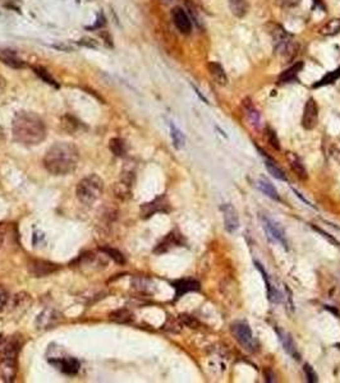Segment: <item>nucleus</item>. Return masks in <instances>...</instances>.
<instances>
[{"instance_id": "obj_1", "label": "nucleus", "mask_w": 340, "mask_h": 383, "mask_svg": "<svg viewBox=\"0 0 340 383\" xmlns=\"http://www.w3.org/2000/svg\"><path fill=\"white\" fill-rule=\"evenodd\" d=\"M79 161L78 148L69 142L54 143L46 151L44 166L51 175H68L76 170Z\"/></svg>"}, {"instance_id": "obj_2", "label": "nucleus", "mask_w": 340, "mask_h": 383, "mask_svg": "<svg viewBox=\"0 0 340 383\" xmlns=\"http://www.w3.org/2000/svg\"><path fill=\"white\" fill-rule=\"evenodd\" d=\"M14 141L25 146H37L46 138V128L42 119L31 111L17 113L12 124Z\"/></svg>"}, {"instance_id": "obj_3", "label": "nucleus", "mask_w": 340, "mask_h": 383, "mask_svg": "<svg viewBox=\"0 0 340 383\" xmlns=\"http://www.w3.org/2000/svg\"><path fill=\"white\" fill-rule=\"evenodd\" d=\"M22 343L18 336H13L0 345L1 358H0V377L4 382H13L18 369V354Z\"/></svg>"}, {"instance_id": "obj_4", "label": "nucleus", "mask_w": 340, "mask_h": 383, "mask_svg": "<svg viewBox=\"0 0 340 383\" xmlns=\"http://www.w3.org/2000/svg\"><path fill=\"white\" fill-rule=\"evenodd\" d=\"M104 192V182L100 176L96 174L83 178L81 182L77 184L76 195L81 203L86 206H91L98 201Z\"/></svg>"}, {"instance_id": "obj_5", "label": "nucleus", "mask_w": 340, "mask_h": 383, "mask_svg": "<svg viewBox=\"0 0 340 383\" xmlns=\"http://www.w3.org/2000/svg\"><path fill=\"white\" fill-rule=\"evenodd\" d=\"M230 331H232V335H233L234 339L240 344L246 351L248 352H255L257 350V341L253 337V332L251 330V327L247 322H243V320H237L232 324L230 327Z\"/></svg>"}, {"instance_id": "obj_6", "label": "nucleus", "mask_w": 340, "mask_h": 383, "mask_svg": "<svg viewBox=\"0 0 340 383\" xmlns=\"http://www.w3.org/2000/svg\"><path fill=\"white\" fill-rule=\"evenodd\" d=\"M59 266L45 259H31L29 262V273L32 277H45L59 271Z\"/></svg>"}, {"instance_id": "obj_7", "label": "nucleus", "mask_w": 340, "mask_h": 383, "mask_svg": "<svg viewBox=\"0 0 340 383\" xmlns=\"http://www.w3.org/2000/svg\"><path fill=\"white\" fill-rule=\"evenodd\" d=\"M318 123V106L315 98H308L306 102L302 116V127L306 130L315 129Z\"/></svg>"}, {"instance_id": "obj_8", "label": "nucleus", "mask_w": 340, "mask_h": 383, "mask_svg": "<svg viewBox=\"0 0 340 383\" xmlns=\"http://www.w3.org/2000/svg\"><path fill=\"white\" fill-rule=\"evenodd\" d=\"M262 225H264V229L266 230L269 235L272 239H275L277 243H280L284 248L288 249V242H287V235H285V231H284L283 227L280 226V223H277L276 221L271 220L266 216H261Z\"/></svg>"}, {"instance_id": "obj_9", "label": "nucleus", "mask_w": 340, "mask_h": 383, "mask_svg": "<svg viewBox=\"0 0 340 383\" xmlns=\"http://www.w3.org/2000/svg\"><path fill=\"white\" fill-rule=\"evenodd\" d=\"M168 211H169V203H168L167 197L161 195V197L155 198L154 201L142 204L141 217L142 219H148V217L154 216L155 214H159V212H168Z\"/></svg>"}, {"instance_id": "obj_10", "label": "nucleus", "mask_w": 340, "mask_h": 383, "mask_svg": "<svg viewBox=\"0 0 340 383\" xmlns=\"http://www.w3.org/2000/svg\"><path fill=\"white\" fill-rule=\"evenodd\" d=\"M221 212H223L224 219V226L228 232H234L238 227H239V216L238 212L234 208L233 204L224 203L220 207Z\"/></svg>"}, {"instance_id": "obj_11", "label": "nucleus", "mask_w": 340, "mask_h": 383, "mask_svg": "<svg viewBox=\"0 0 340 383\" xmlns=\"http://www.w3.org/2000/svg\"><path fill=\"white\" fill-rule=\"evenodd\" d=\"M171 18H173V22L175 25V27L178 29V31L183 35H188L192 31V23H191V19L187 16V13L180 8V6H175L171 10Z\"/></svg>"}, {"instance_id": "obj_12", "label": "nucleus", "mask_w": 340, "mask_h": 383, "mask_svg": "<svg viewBox=\"0 0 340 383\" xmlns=\"http://www.w3.org/2000/svg\"><path fill=\"white\" fill-rule=\"evenodd\" d=\"M183 244V238L179 232L171 231L169 232L167 236H165L158 245L156 248L154 249V253L156 255H163V253H167L171 248H175V247H180Z\"/></svg>"}, {"instance_id": "obj_13", "label": "nucleus", "mask_w": 340, "mask_h": 383, "mask_svg": "<svg viewBox=\"0 0 340 383\" xmlns=\"http://www.w3.org/2000/svg\"><path fill=\"white\" fill-rule=\"evenodd\" d=\"M51 364L55 368H58L60 372L68 374V376H74L78 373L81 364L76 358H59V359H51Z\"/></svg>"}, {"instance_id": "obj_14", "label": "nucleus", "mask_w": 340, "mask_h": 383, "mask_svg": "<svg viewBox=\"0 0 340 383\" xmlns=\"http://www.w3.org/2000/svg\"><path fill=\"white\" fill-rule=\"evenodd\" d=\"M59 319L60 316L58 312H55L54 309H45L36 318V327L38 330H49V328H53Z\"/></svg>"}, {"instance_id": "obj_15", "label": "nucleus", "mask_w": 340, "mask_h": 383, "mask_svg": "<svg viewBox=\"0 0 340 383\" xmlns=\"http://www.w3.org/2000/svg\"><path fill=\"white\" fill-rule=\"evenodd\" d=\"M171 285L175 289V299H179L180 296H183L187 292L199 291L200 290V283L192 279L178 280V281H174Z\"/></svg>"}, {"instance_id": "obj_16", "label": "nucleus", "mask_w": 340, "mask_h": 383, "mask_svg": "<svg viewBox=\"0 0 340 383\" xmlns=\"http://www.w3.org/2000/svg\"><path fill=\"white\" fill-rule=\"evenodd\" d=\"M276 333L279 340H280L281 345H283L284 350H285L292 358H294L296 360H299V359H301V354H299L298 350H297L296 344H294L293 339H292L289 333L285 332V331L281 330V328H276Z\"/></svg>"}, {"instance_id": "obj_17", "label": "nucleus", "mask_w": 340, "mask_h": 383, "mask_svg": "<svg viewBox=\"0 0 340 383\" xmlns=\"http://www.w3.org/2000/svg\"><path fill=\"white\" fill-rule=\"evenodd\" d=\"M0 62H3L5 65L10 66L13 69H22L26 66L25 62L21 58L17 57L16 53H13L10 50H1L0 49Z\"/></svg>"}, {"instance_id": "obj_18", "label": "nucleus", "mask_w": 340, "mask_h": 383, "mask_svg": "<svg viewBox=\"0 0 340 383\" xmlns=\"http://www.w3.org/2000/svg\"><path fill=\"white\" fill-rule=\"evenodd\" d=\"M255 264H256V268H257V270L262 273V277H264V280H265V284H266V290H268V299H269V300H270V302H272V303H281L283 298H281L280 292L277 291V290L275 289L274 286L271 285L270 280H269V277H268V273H266V271L264 270V267H262V264L258 263L257 261H255Z\"/></svg>"}, {"instance_id": "obj_19", "label": "nucleus", "mask_w": 340, "mask_h": 383, "mask_svg": "<svg viewBox=\"0 0 340 383\" xmlns=\"http://www.w3.org/2000/svg\"><path fill=\"white\" fill-rule=\"evenodd\" d=\"M207 69L211 74L212 79L215 81V83H217L219 86H227L228 85V76L225 70H224L223 66L220 65L216 62H210L207 64Z\"/></svg>"}, {"instance_id": "obj_20", "label": "nucleus", "mask_w": 340, "mask_h": 383, "mask_svg": "<svg viewBox=\"0 0 340 383\" xmlns=\"http://www.w3.org/2000/svg\"><path fill=\"white\" fill-rule=\"evenodd\" d=\"M260 151H261V150H260ZM261 154H262V156L265 157V167H266V170L269 171V174H270L271 176H274L275 179H279V180H283V182H285V180H287V175H285V173H284L283 170L277 166L276 162H275V161L272 160L270 156L265 155L264 151H261Z\"/></svg>"}, {"instance_id": "obj_21", "label": "nucleus", "mask_w": 340, "mask_h": 383, "mask_svg": "<svg viewBox=\"0 0 340 383\" xmlns=\"http://www.w3.org/2000/svg\"><path fill=\"white\" fill-rule=\"evenodd\" d=\"M302 68H303L302 62L293 64L290 68H288V69H285L283 73H281L280 76H279V78H277V81L280 82V83H289V82L294 81V79H297V76H298L299 72L302 70Z\"/></svg>"}, {"instance_id": "obj_22", "label": "nucleus", "mask_w": 340, "mask_h": 383, "mask_svg": "<svg viewBox=\"0 0 340 383\" xmlns=\"http://www.w3.org/2000/svg\"><path fill=\"white\" fill-rule=\"evenodd\" d=\"M109 318H110V320L115 322V323L127 324L131 323L133 320V314L126 308H122V309H117V311L111 312L109 314Z\"/></svg>"}, {"instance_id": "obj_23", "label": "nucleus", "mask_w": 340, "mask_h": 383, "mask_svg": "<svg viewBox=\"0 0 340 383\" xmlns=\"http://www.w3.org/2000/svg\"><path fill=\"white\" fill-rule=\"evenodd\" d=\"M257 188L264 193L265 195H268L269 198L274 199V201H280V197H279V193H277L276 188H275L268 179L261 178V179L257 182Z\"/></svg>"}, {"instance_id": "obj_24", "label": "nucleus", "mask_w": 340, "mask_h": 383, "mask_svg": "<svg viewBox=\"0 0 340 383\" xmlns=\"http://www.w3.org/2000/svg\"><path fill=\"white\" fill-rule=\"evenodd\" d=\"M230 12L238 18H242L248 13V3L247 0H228Z\"/></svg>"}, {"instance_id": "obj_25", "label": "nucleus", "mask_w": 340, "mask_h": 383, "mask_svg": "<svg viewBox=\"0 0 340 383\" xmlns=\"http://www.w3.org/2000/svg\"><path fill=\"white\" fill-rule=\"evenodd\" d=\"M318 33L322 36H335L340 33V18H334L325 23L321 29L318 30Z\"/></svg>"}, {"instance_id": "obj_26", "label": "nucleus", "mask_w": 340, "mask_h": 383, "mask_svg": "<svg viewBox=\"0 0 340 383\" xmlns=\"http://www.w3.org/2000/svg\"><path fill=\"white\" fill-rule=\"evenodd\" d=\"M109 148H110L111 154H114L117 157H124L127 154L126 142L122 138H111L109 142Z\"/></svg>"}, {"instance_id": "obj_27", "label": "nucleus", "mask_w": 340, "mask_h": 383, "mask_svg": "<svg viewBox=\"0 0 340 383\" xmlns=\"http://www.w3.org/2000/svg\"><path fill=\"white\" fill-rule=\"evenodd\" d=\"M290 166H292V170L294 171L297 176H298L301 180H307L308 178V174H307V170H306L305 165L301 162L298 157L293 156L292 157V160H290Z\"/></svg>"}, {"instance_id": "obj_28", "label": "nucleus", "mask_w": 340, "mask_h": 383, "mask_svg": "<svg viewBox=\"0 0 340 383\" xmlns=\"http://www.w3.org/2000/svg\"><path fill=\"white\" fill-rule=\"evenodd\" d=\"M170 135H171V139H173V145L176 150H179L184 146V142H186V138H184V134L180 132L179 129L176 128L174 126L173 123H170Z\"/></svg>"}, {"instance_id": "obj_29", "label": "nucleus", "mask_w": 340, "mask_h": 383, "mask_svg": "<svg viewBox=\"0 0 340 383\" xmlns=\"http://www.w3.org/2000/svg\"><path fill=\"white\" fill-rule=\"evenodd\" d=\"M131 189H132V187L126 184V183L118 182L114 187V193H115V197H118L122 201H126L131 197Z\"/></svg>"}, {"instance_id": "obj_30", "label": "nucleus", "mask_w": 340, "mask_h": 383, "mask_svg": "<svg viewBox=\"0 0 340 383\" xmlns=\"http://www.w3.org/2000/svg\"><path fill=\"white\" fill-rule=\"evenodd\" d=\"M339 78H340V66L339 68H337L335 70H333V72L328 73L326 76H324V78L320 79L317 83H315V85H313V87L317 88V87H324V86L331 85V83L337 82Z\"/></svg>"}, {"instance_id": "obj_31", "label": "nucleus", "mask_w": 340, "mask_h": 383, "mask_svg": "<svg viewBox=\"0 0 340 383\" xmlns=\"http://www.w3.org/2000/svg\"><path fill=\"white\" fill-rule=\"evenodd\" d=\"M32 69H34L36 76H37L38 78H41L45 83L54 86V87H58L57 81H55V79L50 76V73L47 72V70H45L42 66H32Z\"/></svg>"}, {"instance_id": "obj_32", "label": "nucleus", "mask_w": 340, "mask_h": 383, "mask_svg": "<svg viewBox=\"0 0 340 383\" xmlns=\"http://www.w3.org/2000/svg\"><path fill=\"white\" fill-rule=\"evenodd\" d=\"M101 252H104L105 255H109V257H110L114 262H117L118 264H124V262H126V259H124L123 255H122V253H120L119 251H117V249H114V248H102V249H101Z\"/></svg>"}, {"instance_id": "obj_33", "label": "nucleus", "mask_w": 340, "mask_h": 383, "mask_svg": "<svg viewBox=\"0 0 340 383\" xmlns=\"http://www.w3.org/2000/svg\"><path fill=\"white\" fill-rule=\"evenodd\" d=\"M303 372H305L306 378H307V381H308L309 383L318 382L317 373H316L315 369H313V368H312V365H309L308 363H306V364L303 365Z\"/></svg>"}, {"instance_id": "obj_34", "label": "nucleus", "mask_w": 340, "mask_h": 383, "mask_svg": "<svg viewBox=\"0 0 340 383\" xmlns=\"http://www.w3.org/2000/svg\"><path fill=\"white\" fill-rule=\"evenodd\" d=\"M266 139H268V142L270 143V146L274 148V150H276V151L280 150V142H279V139H277L274 130H271L270 128L266 129Z\"/></svg>"}, {"instance_id": "obj_35", "label": "nucleus", "mask_w": 340, "mask_h": 383, "mask_svg": "<svg viewBox=\"0 0 340 383\" xmlns=\"http://www.w3.org/2000/svg\"><path fill=\"white\" fill-rule=\"evenodd\" d=\"M312 227H313V230H316V231H317L318 234H321V235L324 236V238L326 239V240H328L329 243H331V244H334L335 247H339V245H340L339 242H338V240L334 238V236H331L330 234H328V232H326V231H324V230H322L321 227H317V226H315V225H313V226H312Z\"/></svg>"}, {"instance_id": "obj_36", "label": "nucleus", "mask_w": 340, "mask_h": 383, "mask_svg": "<svg viewBox=\"0 0 340 383\" xmlns=\"http://www.w3.org/2000/svg\"><path fill=\"white\" fill-rule=\"evenodd\" d=\"M180 320L188 327H191V328H196V326H199V322L193 317H191V316H187V314H182V316H180Z\"/></svg>"}, {"instance_id": "obj_37", "label": "nucleus", "mask_w": 340, "mask_h": 383, "mask_svg": "<svg viewBox=\"0 0 340 383\" xmlns=\"http://www.w3.org/2000/svg\"><path fill=\"white\" fill-rule=\"evenodd\" d=\"M276 5L283 6V8H292L301 3V0H275Z\"/></svg>"}, {"instance_id": "obj_38", "label": "nucleus", "mask_w": 340, "mask_h": 383, "mask_svg": "<svg viewBox=\"0 0 340 383\" xmlns=\"http://www.w3.org/2000/svg\"><path fill=\"white\" fill-rule=\"evenodd\" d=\"M8 300H9L8 292H6V290L4 289V287H1V286H0V311H1V309L5 307L6 303H8Z\"/></svg>"}, {"instance_id": "obj_39", "label": "nucleus", "mask_w": 340, "mask_h": 383, "mask_svg": "<svg viewBox=\"0 0 340 383\" xmlns=\"http://www.w3.org/2000/svg\"><path fill=\"white\" fill-rule=\"evenodd\" d=\"M293 192H294V193H296V195H297V197H298V198H301V199H302V201L305 202L306 204H308V206H311V207H313V204H312L311 202H308V201H307V199H306V198L303 197V195L301 194V193H299L298 191H296V189H293Z\"/></svg>"}, {"instance_id": "obj_40", "label": "nucleus", "mask_w": 340, "mask_h": 383, "mask_svg": "<svg viewBox=\"0 0 340 383\" xmlns=\"http://www.w3.org/2000/svg\"><path fill=\"white\" fill-rule=\"evenodd\" d=\"M265 377H266V382H275L274 376L271 374L270 371H265Z\"/></svg>"}, {"instance_id": "obj_41", "label": "nucleus", "mask_w": 340, "mask_h": 383, "mask_svg": "<svg viewBox=\"0 0 340 383\" xmlns=\"http://www.w3.org/2000/svg\"><path fill=\"white\" fill-rule=\"evenodd\" d=\"M331 155H333V157L340 163V150H333V154Z\"/></svg>"}, {"instance_id": "obj_42", "label": "nucleus", "mask_w": 340, "mask_h": 383, "mask_svg": "<svg viewBox=\"0 0 340 383\" xmlns=\"http://www.w3.org/2000/svg\"><path fill=\"white\" fill-rule=\"evenodd\" d=\"M4 86H5V81L0 77V94H1V91H3Z\"/></svg>"}, {"instance_id": "obj_43", "label": "nucleus", "mask_w": 340, "mask_h": 383, "mask_svg": "<svg viewBox=\"0 0 340 383\" xmlns=\"http://www.w3.org/2000/svg\"><path fill=\"white\" fill-rule=\"evenodd\" d=\"M3 242H4V234H3V231L0 230V247H1Z\"/></svg>"}, {"instance_id": "obj_44", "label": "nucleus", "mask_w": 340, "mask_h": 383, "mask_svg": "<svg viewBox=\"0 0 340 383\" xmlns=\"http://www.w3.org/2000/svg\"><path fill=\"white\" fill-rule=\"evenodd\" d=\"M1 343H3V337H1V335H0V345H1Z\"/></svg>"}]
</instances>
